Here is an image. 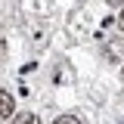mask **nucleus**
Instances as JSON below:
<instances>
[{"mask_svg": "<svg viewBox=\"0 0 124 124\" xmlns=\"http://www.w3.org/2000/svg\"><path fill=\"white\" fill-rule=\"evenodd\" d=\"M108 3H112V6H118V3H124V0H108Z\"/></svg>", "mask_w": 124, "mask_h": 124, "instance_id": "nucleus-5", "label": "nucleus"}, {"mask_svg": "<svg viewBox=\"0 0 124 124\" xmlns=\"http://www.w3.org/2000/svg\"><path fill=\"white\" fill-rule=\"evenodd\" d=\"M118 124H124V118H121V121H118Z\"/></svg>", "mask_w": 124, "mask_h": 124, "instance_id": "nucleus-6", "label": "nucleus"}, {"mask_svg": "<svg viewBox=\"0 0 124 124\" xmlns=\"http://www.w3.org/2000/svg\"><path fill=\"white\" fill-rule=\"evenodd\" d=\"M118 25H121V31H124V9H121V16H118Z\"/></svg>", "mask_w": 124, "mask_h": 124, "instance_id": "nucleus-4", "label": "nucleus"}, {"mask_svg": "<svg viewBox=\"0 0 124 124\" xmlns=\"http://www.w3.org/2000/svg\"><path fill=\"white\" fill-rule=\"evenodd\" d=\"M53 124H81V121H78L75 115H62V118H56Z\"/></svg>", "mask_w": 124, "mask_h": 124, "instance_id": "nucleus-3", "label": "nucleus"}, {"mask_svg": "<svg viewBox=\"0 0 124 124\" xmlns=\"http://www.w3.org/2000/svg\"><path fill=\"white\" fill-rule=\"evenodd\" d=\"M121 78H124V68H121Z\"/></svg>", "mask_w": 124, "mask_h": 124, "instance_id": "nucleus-7", "label": "nucleus"}, {"mask_svg": "<svg viewBox=\"0 0 124 124\" xmlns=\"http://www.w3.org/2000/svg\"><path fill=\"white\" fill-rule=\"evenodd\" d=\"M13 112H16V102H13V96H9L6 90H0V121L13 118Z\"/></svg>", "mask_w": 124, "mask_h": 124, "instance_id": "nucleus-1", "label": "nucleus"}, {"mask_svg": "<svg viewBox=\"0 0 124 124\" xmlns=\"http://www.w3.org/2000/svg\"><path fill=\"white\" fill-rule=\"evenodd\" d=\"M13 124H40V121H37V115H28V112H25V115H19Z\"/></svg>", "mask_w": 124, "mask_h": 124, "instance_id": "nucleus-2", "label": "nucleus"}]
</instances>
